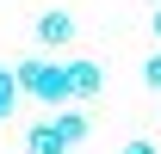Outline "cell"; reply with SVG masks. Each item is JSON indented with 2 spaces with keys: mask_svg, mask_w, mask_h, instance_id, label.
<instances>
[{
  "mask_svg": "<svg viewBox=\"0 0 161 154\" xmlns=\"http://www.w3.org/2000/svg\"><path fill=\"white\" fill-rule=\"evenodd\" d=\"M13 80H19L25 99H37V105H50V111H68V99H75L68 62H50V56H25L19 68H13Z\"/></svg>",
  "mask_w": 161,
  "mask_h": 154,
  "instance_id": "cell-1",
  "label": "cell"
},
{
  "mask_svg": "<svg viewBox=\"0 0 161 154\" xmlns=\"http://www.w3.org/2000/svg\"><path fill=\"white\" fill-rule=\"evenodd\" d=\"M31 37H37L43 49H68V43L80 37V31H75V13H62V6L37 13V25H31Z\"/></svg>",
  "mask_w": 161,
  "mask_h": 154,
  "instance_id": "cell-2",
  "label": "cell"
},
{
  "mask_svg": "<svg viewBox=\"0 0 161 154\" xmlns=\"http://www.w3.org/2000/svg\"><path fill=\"white\" fill-rule=\"evenodd\" d=\"M68 86H75V99H99L105 93V68L87 62V56H75V62H68Z\"/></svg>",
  "mask_w": 161,
  "mask_h": 154,
  "instance_id": "cell-3",
  "label": "cell"
},
{
  "mask_svg": "<svg viewBox=\"0 0 161 154\" xmlns=\"http://www.w3.org/2000/svg\"><path fill=\"white\" fill-rule=\"evenodd\" d=\"M25 154H75V148L62 142V130H56V117H50V123H37V130L25 136Z\"/></svg>",
  "mask_w": 161,
  "mask_h": 154,
  "instance_id": "cell-4",
  "label": "cell"
},
{
  "mask_svg": "<svg viewBox=\"0 0 161 154\" xmlns=\"http://www.w3.org/2000/svg\"><path fill=\"white\" fill-rule=\"evenodd\" d=\"M56 130H62V142H68V148H80V142L93 136V123H87V117L68 105V111H56Z\"/></svg>",
  "mask_w": 161,
  "mask_h": 154,
  "instance_id": "cell-5",
  "label": "cell"
},
{
  "mask_svg": "<svg viewBox=\"0 0 161 154\" xmlns=\"http://www.w3.org/2000/svg\"><path fill=\"white\" fill-rule=\"evenodd\" d=\"M13 105H19V80H13L6 68H0V123L13 117Z\"/></svg>",
  "mask_w": 161,
  "mask_h": 154,
  "instance_id": "cell-6",
  "label": "cell"
},
{
  "mask_svg": "<svg viewBox=\"0 0 161 154\" xmlns=\"http://www.w3.org/2000/svg\"><path fill=\"white\" fill-rule=\"evenodd\" d=\"M142 86H149V93H161V49L142 62Z\"/></svg>",
  "mask_w": 161,
  "mask_h": 154,
  "instance_id": "cell-7",
  "label": "cell"
},
{
  "mask_svg": "<svg viewBox=\"0 0 161 154\" xmlns=\"http://www.w3.org/2000/svg\"><path fill=\"white\" fill-rule=\"evenodd\" d=\"M118 154H155V142H149V136H136V142H124Z\"/></svg>",
  "mask_w": 161,
  "mask_h": 154,
  "instance_id": "cell-8",
  "label": "cell"
},
{
  "mask_svg": "<svg viewBox=\"0 0 161 154\" xmlns=\"http://www.w3.org/2000/svg\"><path fill=\"white\" fill-rule=\"evenodd\" d=\"M155 37H161V6H155Z\"/></svg>",
  "mask_w": 161,
  "mask_h": 154,
  "instance_id": "cell-9",
  "label": "cell"
}]
</instances>
